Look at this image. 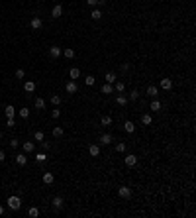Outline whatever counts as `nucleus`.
Wrapping results in <instances>:
<instances>
[{
  "instance_id": "1",
  "label": "nucleus",
  "mask_w": 196,
  "mask_h": 218,
  "mask_svg": "<svg viewBox=\"0 0 196 218\" xmlns=\"http://www.w3.org/2000/svg\"><path fill=\"white\" fill-rule=\"evenodd\" d=\"M6 204H8V208H10V210H20V208H22V200H20V196H16V195L8 196Z\"/></svg>"
},
{
  "instance_id": "2",
  "label": "nucleus",
  "mask_w": 196,
  "mask_h": 218,
  "mask_svg": "<svg viewBox=\"0 0 196 218\" xmlns=\"http://www.w3.org/2000/svg\"><path fill=\"white\" fill-rule=\"evenodd\" d=\"M30 26H32V30H41V28H43V22H41L39 16H33L32 22H30Z\"/></svg>"
},
{
  "instance_id": "3",
  "label": "nucleus",
  "mask_w": 196,
  "mask_h": 218,
  "mask_svg": "<svg viewBox=\"0 0 196 218\" xmlns=\"http://www.w3.org/2000/svg\"><path fill=\"white\" fill-rule=\"evenodd\" d=\"M65 90H67L69 94H75V93L78 90V85H77V81H69V83L65 85Z\"/></svg>"
},
{
  "instance_id": "4",
  "label": "nucleus",
  "mask_w": 196,
  "mask_h": 218,
  "mask_svg": "<svg viewBox=\"0 0 196 218\" xmlns=\"http://www.w3.org/2000/svg\"><path fill=\"white\" fill-rule=\"evenodd\" d=\"M61 47H57V45H51V47H49V57H51V59H59V55H61Z\"/></svg>"
},
{
  "instance_id": "5",
  "label": "nucleus",
  "mask_w": 196,
  "mask_h": 218,
  "mask_svg": "<svg viewBox=\"0 0 196 218\" xmlns=\"http://www.w3.org/2000/svg\"><path fill=\"white\" fill-rule=\"evenodd\" d=\"M112 140H114V138H112V134H102V136L98 138L100 145H110V144H112Z\"/></svg>"
},
{
  "instance_id": "6",
  "label": "nucleus",
  "mask_w": 196,
  "mask_h": 218,
  "mask_svg": "<svg viewBox=\"0 0 196 218\" xmlns=\"http://www.w3.org/2000/svg\"><path fill=\"white\" fill-rule=\"evenodd\" d=\"M118 195L122 196V199H130V196H131V189L130 187H120L118 189Z\"/></svg>"
},
{
  "instance_id": "7",
  "label": "nucleus",
  "mask_w": 196,
  "mask_h": 218,
  "mask_svg": "<svg viewBox=\"0 0 196 218\" xmlns=\"http://www.w3.org/2000/svg\"><path fill=\"white\" fill-rule=\"evenodd\" d=\"M22 149H24V153H33L35 144H33V141H24V144H22Z\"/></svg>"
},
{
  "instance_id": "8",
  "label": "nucleus",
  "mask_w": 196,
  "mask_h": 218,
  "mask_svg": "<svg viewBox=\"0 0 196 218\" xmlns=\"http://www.w3.org/2000/svg\"><path fill=\"white\" fill-rule=\"evenodd\" d=\"M51 16L53 18H61V16H63V6H61V4H55L53 10H51Z\"/></svg>"
},
{
  "instance_id": "9",
  "label": "nucleus",
  "mask_w": 196,
  "mask_h": 218,
  "mask_svg": "<svg viewBox=\"0 0 196 218\" xmlns=\"http://www.w3.org/2000/svg\"><path fill=\"white\" fill-rule=\"evenodd\" d=\"M88 153H90L92 157H98V155H100V145H98V144H90V145H88Z\"/></svg>"
},
{
  "instance_id": "10",
  "label": "nucleus",
  "mask_w": 196,
  "mask_h": 218,
  "mask_svg": "<svg viewBox=\"0 0 196 218\" xmlns=\"http://www.w3.org/2000/svg\"><path fill=\"white\" fill-rule=\"evenodd\" d=\"M126 165H128V167L137 165V155H133V153H128V155H126Z\"/></svg>"
},
{
  "instance_id": "11",
  "label": "nucleus",
  "mask_w": 196,
  "mask_h": 218,
  "mask_svg": "<svg viewBox=\"0 0 196 218\" xmlns=\"http://www.w3.org/2000/svg\"><path fill=\"white\" fill-rule=\"evenodd\" d=\"M16 112H18V110H16V108L12 106V104H8V106L4 108V114H6V118H14V116H16Z\"/></svg>"
},
{
  "instance_id": "12",
  "label": "nucleus",
  "mask_w": 196,
  "mask_h": 218,
  "mask_svg": "<svg viewBox=\"0 0 196 218\" xmlns=\"http://www.w3.org/2000/svg\"><path fill=\"white\" fill-rule=\"evenodd\" d=\"M51 204H53V208H55V210H61V208L65 206V203H63V199H61V196H55Z\"/></svg>"
},
{
  "instance_id": "13",
  "label": "nucleus",
  "mask_w": 196,
  "mask_h": 218,
  "mask_svg": "<svg viewBox=\"0 0 196 218\" xmlns=\"http://www.w3.org/2000/svg\"><path fill=\"white\" fill-rule=\"evenodd\" d=\"M147 94L151 96V98H157V96H159V89H157L155 85H149L147 87Z\"/></svg>"
},
{
  "instance_id": "14",
  "label": "nucleus",
  "mask_w": 196,
  "mask_h": 218,
  "mask_svg": "<svg viewBox=\"0 0 196 218\" xmlns=\"http://www.w3.org/2000/svg\"><path fill=\"white\" fill-rule=\"evenodd\" d=\"M124 130H126L128 134H133L135 132V124H133L131 120H126V122H124Z\"/></svg>"
},
{
  "instance_id": "15",
  "label": "nucleus",
  "mask_w": 196,
  "mask_h": 218,
  "mask_svg": "<svg viewBox=\"0 0 196 218\" xmlns=\"http://www.w3.org/2000/svg\"><path fill=\"white\" fill-rule=\"evenodd\" d=\"M161 89L163 90H171L173 89V81H171V79H161Z\"/></svg>"
},
{
  "instance_id": "16",
  "label": "nucleus",
  "mask_w": 196,
  "mask_h": 218,
  "mask_svg": "<svg viewBox=\"0 0 196 218\" xmlns=\"http://www.w3.org/2000/svg\"><path fill=\"white\" fill-rule=\"evenodd\" d=\"M90 18H92L94 22H98V20L102 18V10H100V8H94V10L90 12Z\"/></svg>"
},
{
  "instance_id": "17",
  "label": "nucleus",
  "mask_w": 196,
  "mask_h": 218,
  "mask_svg": "<svg viewBox=\"0 0 196 218\" xmlns=\"http://www.w3.org/2000/svg\"><path fill=\"white\" fill-rule=\"evenodd\" d=\"M100 90H102V94H112V93H114V87H112L110 83H104Z\"/></svg>"
},
{
  "instance_id": "18",
  "label": "nucleus",
  "mask_w": 196,
  "mask_h": 218,
  "mask_svg": "<svg viewBox=\"0 0 196 218\" xmlns=\"http://www.w3.org/2000/svg\"><path fill=\"white\" fill-rule=\"evenodd\" d=\"M24 90H26V93H33V90H35V83L33 81H26L24 83Z\"/></svg>"
},
{
  "instance_id": "19",
  "label": "nucleus",
  "mask_w": 196,
  "mask_h": 218,
  "mask_svg": "<svg viewBox=\"0 0 196 218\" xmlns=\"http://www.w3.org/2000/svg\"><path fill=\"white\" fill-rule=\"evenodd\" d=\"M161 108H163V104H161L157 98H151V110H153V112H159Z\"/></svg>"
},
{
  "instance_id": "20",
  "label": "nucleus",
  "mask_w": 196,
  "mask_h": 218,
  "mask_svg": "<svg viewBox=\"0 0 196 218\" xmlns=\"http://www.w3.org/2000/svg\"><path fill=\"white\" fill-rule=\"evenodd\" d=\"M69 77L73 79V81H77V79L81 77V71H78L77 67H73V69H69Z\"/></svg>"
},
{
  "instance_id": "21",
  "label": "nucleus",
  "mask_w": 196,
  "mask_h": 218,
  "mask_svg": "<svg viewBox=\"0 0 196 218\" xmlns=\"http://www.w3.org/2000/svg\"><path fill=\"white\" fill-rule=\"evenodd\" d=\"M16 163H18V165H26V163H28L26 153H18V155H16Z\"/></svg>"
},
{
  "instance_id": "22",
  "label": "nucleus",
  "mask_w": 196,
  "mask_h": 218,
  "mask_svg": "<svg viewBox=\"0 0 196 218\" xmlns=\"http://www.w3.org/2000/svg\"><path fill=\"white\" fill-rule=\"evenodd\" d=\"M53 181H55L53 173H43V183L45 185H53Z\"/></svg>"
},
{
  "instance_id": "23",
  "label": "nucleus",
  "mask_w": 196,
  "mask_h": 218,
  "mask_svg": "<svg viewBox=\"0 0 196 218\" xmlns=\"http://www.w3.org/2000/svg\"><path fill=\"white\" fill-rule=\"evenodd\" d=\"M116 102H118L120 106H126V104L130 102V100H128V96H124V93H122L120 96H116Z\"/></svg>"
},
{
  "instance_id": "24",
  "label": "nucleus",
  "mask_w": 196,
  "mask_h": 218,
  "mask_svg": "<svg viewBox=\"0 0 196 218\" xmlns=\"http://www.w3.org/2000/svg\"><path fill=\"white\" fill-rule=\"evenodd\" d=\"M33 106H35L37 110H45V100H43V98H35V102H33Z\"/></svg>"
},
{
  "instance_id": "25",
  "label": "nucleus",
  "mask_w": 196,
  "mask_h": 218,
  "mask_svg": "<svg viewBox=\"0 0 196 218\" xmlns=\"http://www.w3.org/2000/svg\"><path fill=\"white\" fill-rule=\"evenodd\" d=\"M151 122H153L151 114H143V116H141V124H143V126H151Z\"/></svg>"
},
{
  "instance_id": "26",
  "label": "nucleus",
  "mask_w": 196,
  "mask_h": 218,
  "mask_svg": "<svg viewBox=\"0 0 196 218\" xmlns=\"http://www.w3.org/2000/svg\"><path fill=\"white\" fill-rule=\"evenodd\" d=\"M35 161H37V163H45V161H47V155H45V152L35 153Z\"/></svg>"
},
{
  "instance_id": "27",
  "label": "nucleus",
  "mask_w": 196,
  "mask_h": 218,
  "mask_svg": "<svg viewBox=\"0 0 196 218\" xmlns=\"http://www.w3.org/2000/svg\"><path fill=\"white\" fill-rule=\"evenodd\" d=\"M33 140H35L37 144H39V141H43V140H45V134L41 132V130H37V132L33 134Z\"/></svg>"
},
{
  "instance_id": "28",
  "label": "nucleus",
  "mask_w": 196,
  "mask_h": 218,
  "mask_svg": "<svg viewBox=\"0 0 196 218\" xmlns=\"http://www.w3.org/2000/svg\"><path fill=\"white\" fill-rule=\"evenodd\" d=\"M114 90H118V93H124V90H126V85H124L122 81H116V83H114Z\"/></svg>"
},
{
  "instance_id": "29",
  "label": "nucleus",
  "mask_w": 196,
  "mask_h": 218,
  "mask_svg": "<svg viewBox=\"0 0 196 218\" xmlns=\"http://www.w3.org/2000/svg\"><path fill=\"white\" fill-rule=\"evenodd\" d=\"M116 81H118V77H116V73H106V83H110V85H114Z\"/></svg>"
},
{
  "instance_id": "30",
  "label": "nucleus",
  "mask_w": 196,
  "mask_h": 218,
  "mask_svg": "<svg viewBox=\"0 0 196 218\" xmlns=\"http://www.w3.org/2000/svg\"><path fill=\"white\" fill-rule=\"evenodd\" d=\"M28 216H30V218H37V216H39V208L32 206L30 210H28Z\"/></svg>"
},
{
  "instance_id": "31",
  "label": "nucleus",
  "mask_w": 196,
  "mask_h": 218,
  "mask_svg": "<svg viewBox=\"0 0 196 218\" xmlns=\"http://www.w3.org/2000/svg\"><path fill=\"white\" fill-rule=\"evenodd\" d=\"M63 128H61V126H55V128H53V136L55 138H63Z\"/></svg>"
},
{
  "instance_id": "32",
  "label": "nucleus",
  "mask_w": 196,
  "mask_h": 218,
  "mask_svg": "<svg viewBox=\"0 0 196 218\" xmlns=\"http://www.w3.org/2000/svg\"><path fill=\"white\" fill-rule=\"evenodd\" d=\"M126 149H128V145L124 144V141H120V144H116V152H118V153H126Z\"/></svg>"
},
{
  "instance_id": "33",
  "label": "nucleus",
  "mask_w": 196,
  "mask_h": 218,
  "mask_svg": "<svg viewBox=\"0 0 196 218\" xmlns=\"http://www.w3.org/2000/svg\"><path fill=\"white\" fill-rule=\"evenodd\" d=\"M63 55L67 57V59H73V57H75V49L73 47H67L65 51H63Z\"/></svg>"
},
{
  "instance_id": "34",
  "label": "nucleus",
  "mask_w": 196,
  "mask_h": 218,
  "mask_svg": "<svg viewBox=\"0 0 196 218\" xmlns=\"http://www.w3.org/2000/svg\"><path fill=\"white\" fill-rule=\"evenodd\" d=\"M18 114L22 116L24 120H28V118H30V110H28V108H20V110H18Z\"/></svg>"
},
{
  "instance_id": "35",
  "label": "nucleus",
  "mask_w": 196,
  "mask_h": 218,
  "mask_svg": "<svg viewBox=\"0 0 196 218\" xmlns=\"http://www.w3.org/2000/svg\"><path fill=\"white\" fill-rule=\"evenodd\" d=\"M100 124L102 126H110L112 124V116H102V118H100Z\"/></svg>"
},
{
  "instance_id": "36",
  "label": "nucleus",
  "mask_w": 196,
  "mask_h": 218,
  "mask_svg": "<svg viewBox=\"0 0 196 218\" xmlns=\"http://www.w3.org/2000/svg\"><path fill=\"white\" fill-rule=\"evenodd\" d=\"M94 83H96V79H94V77H92V75H88V77H86V79H85V85H86V87H92V85H94Z\"/></svg>"
},
{
  "instance_id": "37",
  "label": "nucleus",
  "mask_w": 196,
  "mask_h": 218,
  "mask_svg": "<svg viewBox=\"0 0 196 218\" xmlns=\"http://www.w3.org/2000/svg\"><path fill=\"white\" fill-rule=\"evenodd\" d=\"M51 104L59 106V104H61V96H59V94H51Z\"/></svg>"
},
{
  "instance_id": "38",
  "label": "nucleus",
  "mask_w": 196,
  "mask_h": 218,
  "mask_svg": "<svg viewBox=\"0 0 196 218\" xmlns=\"http://www.w3.org/2000/svg\"><path fill=\"white\" fill-rule=\"evenodd\" d=\"M86 4H88V6H98V4H104V0H86Z\"/></svg>"
},
{
  "instance_id": "39",
  "label": "nucleus",
  "mask_w": 196,
  "mask_h": 218,
  "mask_svg": "<svg viewBox=\"0 0 196 218\" xmlns=\"http://www.w3.org/2000/svg\"><path fill=\"white\" fill-rule=\"evenodd\" d=\"M137 96H139V93H137V89H135V90H131V93L128 94V100H137Z\"/></svg>"
},
{
  "instance_id": "40",
  "label": "nucleus",
  "mask_w": 196,
  "mask_h": 218,
  "mask_svg": "<svg viewBox=\"0 0 196 218\" xmlns=\"http://www.w3.org/2000/svg\"><path fill=\"white\" fill-rule=\"evenodd\" d=\"M24 77H26L24 69H18V71H16V79H24Z\"/></svg>"
},
{
  "instance_id": "41",
  "label": "nucleus",
  "mask_w": 196,
  "mask_h": 218,
  "mask_svg": "<svg viewBox=\"0 0 196 218\" xmlns=\"http://www.w3.org/2000/svg\"><path fill=\"white\" fill-rule=\"evenodd\" d=\"M51 116H53V118H59V116H61V110H59V106H57L55 110H51Z\"/></svg>"
},
{
  "instance_id": "42",
  "label": "nucleus",
  "mask_w": 196,
  "mask_h": 218,
  "mask_svg": "<svg viewBox=\"0 0 196 218\" xmlns=\"http://www.w3.org/2000/svg\"><path fill=\"white\" fill-rule=\"evenodd\" d=\"M6 126H8V128H14V126H16L14 118H6Z\"/></svg>"
},
{
  "instance_id": "43",
  "label": "nucleus",
  "mask_w": 196,
  "mask_h": 218,
  "mask_svg": "<svg viewBox=\"0 0 196 218\" xmlns=\"http://www.w3.org/2000/svg\"><path fill=\"white\" fill-rule=\"evenodd\" d=\"M18 145H20V141H18V140H12V141H10V148H12V149H16Z\"/></svg>"
},
{
  "instance_id": "44",
  "label": "nucleus",
  "mask_w": 196,
  "mask_h": 218,
  "mask_svg": "<svg viewBox=\"0 0 196 218\" xmlns=\"http://www.w3.org/2000/svg\"><path fill=\"white\" fill-rule=\"evenodd\" d=\"M39 144H41V148H43V152H45V149H49V141H39Z\"/></svg>"
},
{
  "instance_id": "45",
  "label": "nucleus",
  "mask_w": 196,
  "mask_h": 218,
  "mask_svg": "<svg viewBox=\"0 0 196 218\" xmlns=\"http://www.w3.org/2000/svg\"><path fill=\"white\" fill-rule=\"evenodd\" d=\"M4 159H6V155H4V152L0 149V161H4Z\"/></svg>"
},
{
  "instance_id": "46",
  "label": "nucleus",
  "mask_w": 196,
  "mask_h": 218,
  "mask_svg": "<svg viewBox=\"0 0 196 218\" xmlns=\"http://www.w3.org/2000/svg\"><path fill=\"white\" fill-rule=\"evenodd\" d=\"M4 214V206H2V204H0V216H2Z\"/></svg>"
},
{
  "instance_id": "47",
  "label": "nucleus",
  "mask_w": 196,
  "mask_h": 218,
  "mask_svg": "<svg viewBox=\"0 0 196 218\" xmlns=\"http://www.w3.org/2000/svg\"><path fill=\"white\" fill-rule=\"evenodd\" d=\"M2 136H4V134H2V130H0V140H2Z\"/></svg>"
}]
</instances>
